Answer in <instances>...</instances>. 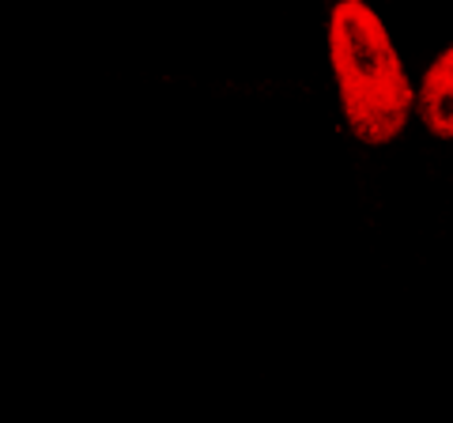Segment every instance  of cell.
<instances>
[{
    "label": "cell",
    "instance_id": "2",
    "mask_svg": "<svg viewBox=\"0 0 453 423\" xmlns=\"http://www.w3.org/2000/svg\"><path fill=\"white\" fill-rule=\"evenodd\" d=\"M419 114L434 136H453V50H446L423 80Z\"/></svg>",
    "mask_w": 453,
    "mask_h": 423
},
{
    "label": "cell",
    "instance_id": "1",
    "mask_svg": "<svg viewBox=\"0 0 453 423\" xmlns=\"http://www.w3.org/2000/svg\"><path fill=\"white\" fill-rule=\"evenodd\" d=\"M329 50L344 118L363 144H389L412 110V88L386 27L363 0H340L329 19Z\"/></svg>",
    "mask_w": 453,
    "mask_h": 423
}]
</instances>
